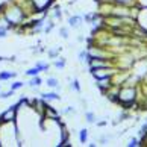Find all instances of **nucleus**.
Masks as SVG:
<instances>
[{
  "label": "nucleus",
  "mask_w": 147,
  "mask_h": 147,
  "mask_svg": "<svg viewBox=\"0 0 147 147\" xmlns=\"http://www.w3.org/2000/svg\"><path fill=\"white\" fill-rule=\"evenodd\" d=\"M2 14L6 17V20L9 21L11 28H12L14 30L17 29L18 26H21L26 20L29 18L28 15H26V12L18 6L17 3L14 2V0H12V2H9V5H3Z\"/></svg>",
  "instance_id": "nucleus-1"
},
{
  "label": "nucleus",
  "mask_w": 147,
  "mask_h": 147,
  "mask_svg": "<svg viewBox=\"0 0 147 147\" xmlns=\"http://www.w3.org/2000/svg\"><path fill=\"white\" fill-rule=\"evenodd\" d=\"M18 109H20V105H18V102H17L15 105L9 106L6 111H3L2 114H0V124H3V123H12V121H15V120H17Z\"/></svg>",
  "instance_id": "nucleus-2"
},
{
  "label": "nucleus",
  "mask_w": 147,
  "mask_h": 147,
  "mask_svg": "<svg viewBox=\"0 0 147 147\" xmlns=\"http://www.w3.org/2000/svg\"><path fill=\"white\" fill-rule=\"evenodd\" d=\"M117 70H114V67H108V68H99L91 71V76L96 80H102V79H112V76L115 74Z\"/></svg>",
  "instance_id": "nucleus-3"
},
{
  "label": "nucleus",
  "mask_w": 147,
  "mask_h": 147,
  "mask_svg": "<svg viewBox=\"0 0 147 147\" xmlns=\"http://www.w3.org/2000/svg\"><path fill=\"white\" fill-rule=\"evenodd\" d=\"M82 15H70L68 17V26L73 29H80L82 28Z\"/></svg>",
  "instance_id": "nucleus-4"
},
{
  "label": "nucleus",
  "mask_w": 147,
  "mask_h": 147,
  "mask_svg": "<svg viewBox=\"0 0 147 147\" xmlns=\"http://www.w3.org/2000/svg\"><path fill=\"white\" fill-rule=\"evenodd\" d=\"M96 86L100 90V92L103 96L106 94V91L112 86V79H102V80H97V84H96Z\"/></svg>",
  "instance_id": "nucleus-5"
},
{
  "label": "nucleus",
  "mask_w": 147,
  "mask_h": 147,
  "mask_svg": "<svg viewBox=\"0 0 147 147\" xmlns=\"http://www.w3.org/2000/svg\"><path fill=\"white\" fill-rule=\"evenodd\" d=\"M41 99H44L46 102L47 100H61V96L58 94L56 91H50V92H41Z\"/></svg>",
  "instance_id": "nucleus-6"
},
{
  "label": "nucleus",
  "mask_w": 147,
  "mask_h": 147,
  "mask_svg": "<svg viewBox=\"0 0 147 147\" xmlns=\"http://www.w3.org/2000/svg\"><path fill=\"white\" fill-rule=\"evenodd\" d=\"M17 78V71H0V82Z\"/></svg>",
  "instance_id": "nucleus-7"
},
{
  "label": "nucleus",
  "mask_w": 147,
  "mask_h": 147,
  "mask_svg": "<svg viewBox=\"0 0 147 147\" xmlns=\"http://www.w3.org/2000/svg\"><path fill=\"white\" fill-rule=\"evenodd\" d=\"M50 18L53 20H59V18H62V9L61 6H58V5H55V6L52 8V14H50Z\"/></svg>",
  "instance_id": "nucleus-8"
},
{
  "label": "nucleus",
  "mask_w": 147,
  "mask_h": 147,
  "mask_svg": "<svg viewBox=\"0 0 147 147\" xmlns=\"http://www.w3.org/2000/svg\"><path fill=\"white\" fill-rule=\"evenodd\" d=\"M46 85L49 86V88H52V90H61V86H59V82H58L56 78H49L46 80Z\"/></svg>",
  "instance_id": "nucleus-9"
},
{
  "label": "nucleus",
  "mask_w": 147,
  "mask_h": 147,
  "mask_svg": "<svg viewBox=\"0 0 147 147\" xmlns=\"http://www.w3.org/2000/svg\"><path fill=\"white\" fill-rule=\"evenodd\" d=\"M28 85L30 86V88H36V86H41V85H42V79L40 78V74H38V76H34V78H32L29 82H28Z\"/></svg>",
  "instance_id": "nucleus-10"
},
{
  "label": "nucleus",
  "mask_w": 147,
  "mask_h": 147,
  "mask_svg": "<svg viewBox=\"0 0 147 147\" xmlns=\"http://www.w3.org/2000/svg\"><path fill=\"white\" fill-rule=\"evenodd\" d=\"M88 129H80L79 130V141H80V143H82V144H85V143H88Z\"/></svg>",
  "instance_id": "nucleus-11"
},
{
  "label": "nucleus",
  "mask_w": 147,
  "mask_h": 147,
  "mask_svg": "<svg viewBox=\"0 0 147 147\" xmlns=\"http://www.w3.org/2000/svg\"><path fill=\"white\" fill-rule=\"evenodd\" d=\"M112 2L118 6H134L137 3V0H112Z\"/></svg>",
  "instance_id": "nucleus-12"
},
{
  "label": "nucleus",
  "mask_w": 147,
  "mask_h": 147,
  "mask_svg": "<svg viewBox=\"0 0 147 147\" xmlns=\"http://www.w3.org/2000/svg\"><path fill=\"white\" fill-rule=\"evenodd\" d=\"M35 67L40 70V71H49V68H50V64H47V62H42V61H38L36 64H35Z\"/></svg>",
  "instance_id": "nucleus-13"
},
{
  "label": "nucleus",
  "mask_w": 147,
  "mask_h": 147,
  "mask_svg": "<svg viewBox=\"0 0 147 147\" xmlns=\"http://www.w3.org/2000/svg\"><path fill=\"white\" fill-rule=\"evenodd\" d=\"M55 28V23H53V18H49L46 21V26H44V34H50Z\"/></svg>",
  "instance_id": "nucleus-14"
},
{
  "label": "nucleus",
  "mask_w": 147,
  "mask_h": 147,
  "mask_svg": "<svg viewBox=\"0 0 147 147\" xmlns=\"http://www.w3.org/2000/svg\"><path fill=\"white\" fill-rule=\"evenodd\" d=\"M85 121L88 123V124H94V123H96V114L91 112V111H88V112L85 114Z\"/></svg>",
  "instance_id": "nucleus-15"
},
{
  "label": "nucleus",
  "mask_w": 147,
  "mask_h": 147,
  "mask_svg": "<svg viewBox=\"0 0 147 147\" xmlns=\"http://www.w3.org/2000/svg\"><path fill=\"white\" fill-rule=\"evenodd\" d=\"M40 73H41V71H40V70H38L36 67L28 68V70H26V71H24V74H26V76H29V78H34V76H38Z\"/></svg>",
  "instance_id": "nucleus-16"
},
{
  "label": "nucleus",
  "mask_w": 147,
  "mask_h": 147,
  "mask_svg": "<svg viewBox=\"0 0 147 147\" xmlns=\"http://www.w3.org/2000/svg\"><path fill=\"white\" fill-rule=\"evenodd\" d=\"M65 64H67V62H65V59H64V58H58L56 61L53 62V65H55V68H58V70H62V68L65 67Z\"/></svg>",
  "instance_id": "nucleus-17"
},
{
  "label": "nucleus",
  "mask_w": 147,
  "mask_h": 147,
  "mask_svg": "<svg viewBox=\"0 0 147 147\" xmlns=\"http://www.w3.org/2000/svg\"><path fill=\"white\" fill-rule=\"evenodd\" d=\"M62 50V47H58V49H52V50H49L47 52V55H49V58H52V59H55V58H58V55H59V52Z\"/></svg>",
  "instance_id": "nucleus-18"
},
{
  "label": "nucleus",
  "mask_w": 147,
  "mask_h": 147,
  "mask_svg": "<svg viewBox=\"0 0 147 147\" xmlns=\"http://www.w3.org/2000/svg\"><path fill=\"white\" fill-rule=\"evenodd\" d=\"M14 90H9V91H0V99L2 100H6V99H9L11 96H14Z\"/></svg>",
  "instance_id": "nucleus-19"
},
{
  "label": "nucleus",
  "mask_w": 147,
  "mask_h": 147,
  "mask_svg": "<svg viewBox=\"0 0 147 147\" xmlns=\"http://www.w3.org/2000/svg\"><path fill=\"white\" fill-rule=\"evenodd\" d=\"M24 86V82H21V80H15L14 84H11V90H14V91H17L20 88H23Z\"/></svg>",
  "instance_id": "nucleus-20"
},
{
  "label": "nucleus",
  "mask_w": 147,
  "mask_h": 147,
  "mask_svg": "<svg viewBox=\"0 0 147 147\" xmlns=\"http://www.w3.org/2000/svg\"><path fill=\"white\" fill-rule=\"evenodd\" d=\"M86 59H88V52H86V49H85V50H82L79 53V61L80 62H86Z\"/></svg>",
  "instance_id": "nucleus-21"
},
{
  "label": "nucleus",
  "mask_w": 147,
  "mask_h": 147,
  "mask_svg": "<svg viewBox=\"0 0 147 147\" xmlns=\"http://www.w3.org/2000/svg\"><path fill=\"white\" fill-rule=\"evenodd\" d=\"M71 90L80 92V84H79V80H78V79H73V80H71Z\"/></svg>",
  "instance_id": "nucleus-22"
},
{
  "label": "nucleus",
  "mask_w": 147,
  "mask_h": 147,
  "mask_svg": "<svg viewBox=\"0 0 147 147\" xmlns=\"http://www.w3.org/2000/svg\"><path fill=\"white\" fill-rule=\"evenodd\" d=\"M59 36L64 38V40H68V29L67 28H61L59 29Z\"/></svg>",
  "instance_id": "nucleus-23"
},
{
  "label": "nucleus",
  "mask_w": 147,
  "mask_h": 147,
  "mask_svg": "<svg viewBox=\"0 0 147 147\" xmlns=\"http://www.w3.org/2000/svg\"><path fill=\"white\" fill-rule=\"evenodd\" d=\"M129 117H130V115H129V112L123 109V112H121V114H120V115H118V123H120V121H123V120H127Z\"/></svg>",
  "instance_id": "nucleus-24"
},
{
  "label": "nucleus",
  "mask_w": 147,
  "mask_h": 147,
  "mask_svg": "<svg viewBox=\"0 0 147 147\" xmlns=\"http://www.w3.org/2000/svg\"><path fill=\"white\" fill-rule=\"evenodd\" d=\"M138 146H140V138H132L127 144V147H138Z\"/></svg>",
  "instance_id": "nucleus-25"
},
{
  "label": "nucleus",
  "mask_w": 147,
  "mask_h": 147,
  "mask_svg": "<svg viewBox=\"0 0 147 147\" xmlns=\"http://www.w3.org/2000/svg\"><path fill=\"white\" fill-rule=\"evenodd\" d=\"M8 35V30L6 29H0V40H2V38H5Z\"/></svg>",
  "instance_id": "nucleus-26"
},
{
  "label": "nucleus",
  "mask_w": 147,
  "mask_h": 147,
  "mask_svg": "<svg viewBox=\"0 0 147 147\" xmlns=\"http://www.w3.org/2000/svg\"><path fill=\"white\" fill-rule=\"evenodd\" d=\"M96 124H97L99 127H103V126H106V124H108V121H106V120H103V121H97Z\"/></svg>",
  "instance_id": "nucleus-27"
},
{
  "label": "nucleus",
  "mask_w": 147,
  "mask_h": 147,
  "mask_svg": "<svg viewBox=\"0 0 147 147\" xmlns=\"http://www.w3.org/2000/svg\"><path fill=\"white\" fill-rule=\"evenodd\" d=\"M71 112H74V108H73V106H68L67 109L64 111V114H71Z\"/></svg>",
  "instance_id": "nucleus-28"
},
{
  "label": "nucleus",
  "mask_w": 147,
  "mask_h": 147,
  "mask_svg": "<svg viewBox=\"0 0 147 147\" xmlns=\"http://www.w3.org/2000/svg\"><path fill=\"white\" fill-rule=\"evenodd\" d=\"M137 3L140 6H147V0H137Z\"/></svg>",
  "instance_id": "nucleus-29"
},
{
  "label": "nucleus",
  "mask_w": 147,
  "mask_h": 147,
  "mask_svg": "<svg viewBox=\"0 0 147 147\" xmlns=\"http://www.w3.org/2000/svg\"><path fill=\"white\" fill-rule=\"evenodd\" d=\"M3 61H6V58H3V56H0V62H3Z\"/></svg>",
  "instance_id": "nucleus-30"
},
{
  "label": "nucleus",
  "mask_w": 147,
  "mask_h": 147,
  "mask_svg": "<svg viewBox=\"0 0 147 147\" xmlns=\"http://www.w3.org/2000/svg\"><path fill=\"white\" fill-rule=\"evenodd\" d=\"M108 2H112V0H108Z\"/></svg>",
  "instance_id": "nucleus-31"
}]
</instances>
